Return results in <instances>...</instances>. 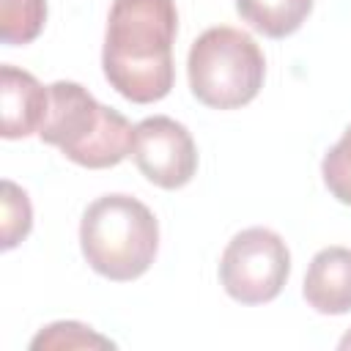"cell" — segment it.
<instances>
[{"label":"cell","mask_w":351,"mask_h":351,"mask_svg":"<svg viewBox=\"0 0 351 351\" xmlns=\"http://www.w3.org/2000/svg\"><path fill=\"white\" fill-rule=\"evenodd\" d=\"M178 11L173 0H112L101 49L107 82L134 104L170 93Z\"/></svg>","instance_id":"6da1fadb"},{"label":"cell","mask_w":351,"mask_h":351,"mask_svg":"<svg viewBox=\"0 0 351 351\" xmlns=\"http://www.w3.org/2000/svg\"><path fill=\"white\" fill-rule=\"evenodd\" d=\"M33 351H63V348H115V343L80 321H55L44 326L33 340Z\"/></svg>","instance_id":"8fae6325"},{"label":"cell","mask_w":351,"mask_h":351,"mask_svg":"<svg viewBox=\"0 0 351 351\" xmlns=\"http://www.w3.org/2000/svg\"><path fill=\"white\" fill-rule=\"evenodd\" d=\"M47 22V0H0V38L19 47L38 38Z\"/></svg>","instance_id":"30bf717a"},{"label":"cell","mask_w":351,"mask_h":351,"mask_svg":"<svg viewBox=\"0 0 351 351\" xmlns=\"http://www.w3.org/2000/svg\"><path fill=\"white\" fill-rule=\"evenodd\" d=\"M291 274V252L280 233L247 228L236 233L219 261L225 293L241 304H263L280 296Z\"/></svg>","instance_id":"5b68a950"},{"label":"cell","mask_w":351,"mask_h":351,"mask_svg":"<svg viewBox=\"0 0 351 351\" xmlns=\"http://www.w3.org/2000/svg\"><path fill=\"white\" fill-rule=\"evenodd\" d=\"M239 16L269 38L296 33L313 11V0H236Z\"/></svg>","instance_id":"9c48e42d"},{"label":"cell","mask_w":351,"mask_h":351,"mask_svg":"<svg viewBox=\"0 0 351 351\" xmlns=\"http://www.w3.org/2000/svg\"><path fill=\"white\" fill-rule=\"evenodd\" d=\"M321 176L332 197L351 206V126H346L343 137L326 151L321 162Z\"/></svg>","instance_id":"4fadbf2b"},{"label":"cell","mask_w":351,"mask_h":351,"mask_svg":"<svg viewBox=\"0 0 351 351\" xmlns=\"http://www.w3.org/2000/svg\"><path fill=\"white\" fill-rule=\"evenodd\" d=\"M132 159L159 189H181L197 170V148L189 129L167 115H151L134 126Z\"/></svg>","instance_id":"8992f818"},{"label":"cell","mask_w":351,"mask_h":351,"mask_svg":"<svg viewBox=\"0 0 351 351\" xmlns=\"http://www.w3.org/2000/svg\"><path fill=\"white\" fill-rule=\"evenodd\" d=\"M80 247L88 266L115 282L143 277L159 250L154 211L132 195H101L80 219Z\"/></svg>","instance_id":"3957f363"},{"label":"cell","mask_w":351,"mask_h":351,"mask_svg":"<svg viewBox=\"0 0 351 351\" xmlns=\"http://www.w3.org/2000/svg\"><path fill=\"white\" fill-rule=\"evenodd\" d=\"M192 96L211 110H236L250 104L263 88L266 58L255 38L239 27H208L186 58Z\"/></svg>","instance_id":"277c9868"},{"label":"cell","mask_w":351,"mask_h":351,"mask_svg":"<svg viewBox=\"0 0 351 351\" xmlns=\"http://www.w3.org/2000/svg\"><path fill=\"white\" fill-rule=\"evenodd\" d=\"M302 293L315 313L343 315L351 313V250L324 247L313 255Z\"/></svg>","instance_id":"ba28073f"},{"label":"cell","mask_w":351,"mask_h":351,"mask_svg":"<svg viewBox=\"0 0 351 351\" xmlns=\"http://www.w3.org/2000/svg\"><path fill=\"white\" fill-rule=\"evenodd\" d=\"M38 137L60 148L71 162L88 170H104L132 154L134 126L118 110L96 101L80 82L58 80L49 85V107Z\"/></svg>","instance_id":"7a4b0ae2"},{"label":"cell","mask_w":351,"mask_h":351,"mask_svg":"<svg viewBox=\"0 0 351 351\" xmlns=\"http://www.w3.org/2000/svg\"><path fill=\"white\" fill-rule=\"evenodd\" d=\"M33 228V208L27 192L14 181H3V250L16 247Z\"/></svg>","instance_id":"7c38bea8"},{"label":"cell","mask_w":351,"mask_h":351,"mask_svg":"<svg viewBox=\"0 0 351 351\" xmlns=\"http://www.w3.org/2000/svg\"><path fill=\"white\" fill-rule=\"evenodd\" d=\"M340 348H351V332H348V335L340 340Z\"/></svg>","instance_id":"5bb4252c"},{"label":"cell","mask_w":351,"mask_h":351,"mask_svg":"<svg viewBox=\"0 0 351 351\" xmlns=\"http://www.w3.org/2000/svg\"><path fill=\"white\" fill-rule=\"evenodd\" d=\"M49 107V85L44 88L30 71L5 63L0 69V134L5 140L27 137L41 129Z\"/></svg>","instance_id":"52a82bcc"}]
</instances>
